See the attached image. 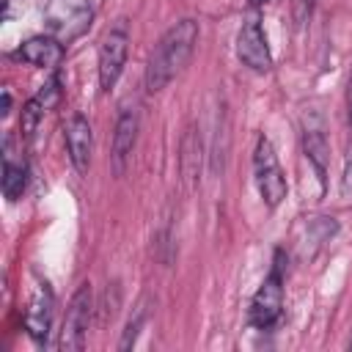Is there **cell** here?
<instances>
[{
	"instance_id": "cell-18",
	"label": "cell",
	"mask_w": 352,
	"mask_h": 352,
	"mask_svg": "<svg viewBox=\"0 0 352 352\" xmlns=\"http://www.w3.org/2000/svg\"><path fill=\"white\" fill-rule=\"evenodd\" d=\"M314 3L316 0H292V16H294V25H305L311 11H314Z\"/></svg>"
},
{
	"instance_id": "cell-13",
	"label": "cell",
	"mask_w": 352,
	"mask_h": 352,
	"mask_svg": "<svg viewBox=\"0 0 352 352\" xmlns=\"http://www.w3.org/2000/svg\"><path fill=\"white\" fill-rule=\"evenodd\" d=\"M201 162H204V143H201V132L195 129V124L187 126L184 138H182V154H179V170H182V182L187 190H192L198 184V173H201Z\"/></svg>"
},
{
	"instance_id": "cell-11",
	"label": "cell",
	"mask_w": 352,
	"mask_h": 352,
	"mask_svg": "<svg viewBox=\"0 0 352 352\" xmlns=\"http://www.w3.org/2000/svg\"><path fill=\"white\" fill-rule=\"evenodd\" d=\"M25 327L28 336L36 344H47L50 341V327H52V292L47 283H41L36 289V294L30 297V305L25 311Z\"/></svg>"
},
{
	"instance_id": "cell-22",
	"label": "cell",
	"mask_w": 352,
	"mask_h": 352,
	"mask_svg": "<svg viewBox=\"0 0 352 352\" xmlns=\"http://www.w3.org/2000/svg\"><path fill=\"white\" fill-rule=\"evenodd\" d=\"M253 8H261V6H267V3H272V0H248Z\"/></svg>"
},
{
	"instance_id": "cell-7",
	"label": "cell",
	"mask_w": 352,
	"mask_h": 352,
	"mask_svg": "<svg viewBox=\"0 0 352 352\" xmlns=\"http://www.w3.org/2000/svg\"><path fill=\"white\" fill-rule=\"evenodd\" d=\"M138 132H140V107L135 102L121 104L118 118H116V129H113V148H110V168L116 176H124L129 162H132V151L138 146Z\"/></svg>"
},
{
	"instance_id": "cell-19",
	"label": "cell",
	"mask_w": 352,
	"mask_h": 352,
	"mask_svg": "<svg viewBox=\"0 0 352 352\" xmlns=\"http://www.w3.org/2000/svg\"><path fill=\"white\" fill-rule=\"evenodd\" d=\"M116 311H118V292H116L113 300H110V286H107V292H104V302H102V322L113 319Z\"/></svg>"
},
{
	"instance_id": "cell-5",
	"label": "cell",
	"mask_w": 352,
	"mask_h": 352,
	"mask_svg": "<svg viewBox=\"0 0 352 352\" xmlns=\"http://www.w3.org/2000/svg\"><path fill=\"white\" fill-rule=\"evenodd\" d=\"M129 55V22L121 16L116 19L107 33L99 41V58H96V74H99V88L107 94L116 88V82L124 74Z\"/></svg>"
},
{
	"instance_id": "cell-12",
	"label": "cell",
	"mask_w": 352,
	"mask_h": 352,
	"mask_svg": "<svg viewBox=\"0 0 352 352\" xmlns=\"http://www.w3.org/2000/svg\"><path fill=\"white\" fill-rule=\"evenodd\" d=\"M14 55L22 63H30L36 69H55L63 60V41H58L50 33L47 36H33V38L22 41Z\"/></svg>"
},
{
	"instance_id": "cell-14",
	"label": "cell",
	"mask_w": 352,
	"mask_h": 352,
	"mask_svg": "<svg viewBox=\"0 0 352 352\" xmlns=\"http://www.w3.org/2000/svg\"><path fill=\"white\" fill-rule=\"evenodd\" d=\"M28 187V168L11 157V138H6V157H3V195L6 201H19Z\"/></svg>"
},
{
	"instance_id": "cell-6",
	"label": "cell",
	"mask_w": 352,
	"mask_h": 352,
	"mask_svg": "<svg viewBox=\"0 0 352 352\" xmlns=\"http://www.w3.org/2000/svg\"><path fill=\"white\" fill-rule=\"evenodd\" d=\"M94 319V294L88 283H80V289L72 294L63 324H60V338L58 346L66 352H80L88 341V327Z\"/></svg>"
},
{
	"instance_id": "cell-17",
	"label": "cell",
	"mask_w": 352,
	"mask_h": 352,
	"mask_svg": "<svg viewBox=\"0 0 352 352\" xmlns=\"http://www.w3.org/2000/svg\"><path fill=\"white\" fill-rule=\"evenodd\" d=\"M338 192H341V201L344 204H352V138H349L346 151H344V170H341Z\"/></svg>"
},
{
	"instance_id": "cell-9",
	"label": "cell",
	"mask_w": 352,
	"mask_h": 352,
	"mask_svg": "<svg viewBox=\"0 0 352 352\" xmlns=\"http://www.w3.org/2000/svg\"><path fill=\"white\" fill-rule=\"evenodd\" d=\"M302 151L308 157V162L316 170L319 187L324 192L327 187V162H330V146H327V135H324V124L319 118V113H308L302 118Z\"/></svg>"
},
{
	"instance_id": "cell-8",
	"label": "cell",
	"mask_w": 352,
	"mask_h": 352,
	"mask_svg": "<svg viewBox=\"0 0 352 352\" xmlns=\"http://www.w3.org/2000/svg\"><path fill=\"white\" fill-rule=\"evenodd\" d=\"M236 58L242 66H248L256 74H264L272 69V52L264 36V28L258 16H248L236 33Z\"/></svg>"
},
{
	"instance_id": "cell-4",
	"label": "cell",
	"mask_w": 352,
	"mask_h": 352,
	"mask_svg": "<svg viewBox=\"0 0 352 352\" xmlns=\"http://www.w3.org/2000/svg\"><path fill=\"white\" fill-rule=\"evenodd\" d=\"M94 22L91 0H47L44 6V28L58 41L69 44L80 38Z\"/></svg>"
},
{
	"instance_id": "cell-10",
	"label": "cell",
	"mask_w": 352,
	"mask_h": 352,
	"mask_svg": "<svg viewBox=\"0 0 352 352\" xmlns=\"http://www.w3.org/2000/svg\"><path fill=\"white\" fill-rule=\"evenodd\" d=\"M63 140H66V154H69L72 168L77 173H88L91 154H94V132H91L88 118L74 113L63 126Z\"/></svg>"
},
{
	"instance_id": "cell-20",
	"label": "cell",
	"mask_w": 352,
	"mask_h": 352,
	"mask_svg": "<svg viewBox=\"0 0 352 352\" xmlns=\"http://www.w3.org/2000/svg\"><path fill=\"white\" fill-rule=\"evenodd\" d=\"M346 116H349V124H352V72H349V80H346Z\"/></svg>"
},
{
	"instance_id": "cell-16",
	"label": "cell",
	"mask_w": 352,
	"mask_h": 352,
	"mask_svg": "<svg viewBox=\"0 0 352 352\" xmlns=\"http://www.w3.org/2000/svg\"><path fill=\"white\" fill-rule=\"evenodd\" d=\"M44 113H47V107L41 104V99H38V96H30V99L25 102V107H22V121H19V126H22V135H25L28 140H30V138L36 135V129H38V124H41Z\"/></svg>"
},
{
	"instance_id": "cell-3",
	"label": "cell",
	"mask_w": 352,
	"mask_h": 352,
	"mask_svg": "<svg viewBox=\"0 0 352 352\" xmlns=\"http://www.w3.org/2000/svg\"><path fill=\"white\" fill-rule=\"evenodd\" d=\"M283 316V250L275 253V264L258 292L250 300L248 322L258 330H272Z\"/></svg>"
},
{
	"instance_id": "cell-1",
	"label": "cell",
	"mask_w": 352,
	"mask_h": 352,
	"mask_svg": "<svg viewBox=\"0 0 352 352\" xmlns=\"http://www.w3.org/2000/svg\"><path fill=\"white\" fill-rule=\"evenodd\" d=\"M198 22L195 19H179L176 25H170L157 47L148 55V66H146V91L148 94H160L162 88L170 85V80L187 66V60L192 58V50L198 44Z\"/></svg>"
},
{
	"instance_id": "cell-21",
	"label": "cell",
	"mask_w": 352,
	"mask_h": 352,
	"mask_svg": "<svg viewBox=\"0 0 352 352\" xmlns=\"http://www.w3.org/2000/svg\"><path fill=\"white\" fill-rule=\"evenodd\" d=\"M8 113H11V91L6 88L3 91V116H8Z\"/></svg>"
},
{
	"instance_id": "cell-15",
	"label": "cell",
	"mask_w": 352,
	"mask_h": 352,
	"mask_svg": "<svg viewBox=\"0 0 352 352\" xmlns=\"http://www.w3.org/2000/svg\"><path fill=\"white\" fill-rule=\"evenodd\" d=\"M148 305H151V300L143 297V300L132 308V314H129V319H126V324H124V330H121V341H118V349H121V352L135 346V341H138L143 324L148 322Z\"/></svg>"
},
{
	"instance_id": "cell-23",
	"label": "cell",
	"mask_w": 352,
	"mask_h": 352,
	"mask_svg": "<svg viewBox=\"0 0 352 352\" xmlns=\"http://www.w3.org/2000/svg\"><path fill=\"white\" fill-rule=\"evenodd\" d=\"M349 346H352V338H349Z\"/></svg>"
},
{
	"instance_id": "cell-2",
	"label": "cell",
	"mask_w": 352,
	"mask_h": 352,
	"mask_svg": "<svg viewBox=\"0 0 352 352\" xmlns=\"http://www.w3.org/2000/svg\"><path fill=\"white\" fill-rule=\"evenodd\" d=\"M253 179H256V190H258L261 201L270 209L283 204V198L289 192V184H286V173L278 162L275 146L267 135H258L256 148H253Z\"/></svg>"
}]
</instances>
